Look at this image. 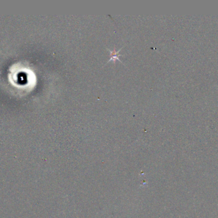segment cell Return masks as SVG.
Segmentation results:
<instances>
[{
	"instance_id": "6da1fadb",
	"label": "cell",
	"mask_w": 218,
	"mask_h": 218,
	"mask_svg": "<svg viewBox=\"0 0 218 218\" xmlns=\"http://www.w3.org/2000/svg\"><path fill=\"white\" fill-rule=\"evenodd\" d=\"M122 47H121V49H119V50L117 51H116V50H115V49H114V50L112 51V50H110V49H108V50L109 51V52H110V56H111L110 59H109L108 62H107V63H109V62H110L111 61H113V62L115 63V61H116V60H118V61H119L120 62L122 63V62H121V60L119 59V56H122V55H119V52H120V51H121V49H122Z\"/></svg>"
},
{
	"instance_id": "7a4b0ae2",
	"label": "cell",
	"mask_w": 218,
	"mask_h": 218,
	"mask_svg": "<svg viewBox=\"0 0 218 218\" xmlns=\"http://www.w3.org/2000/svg\"><path fill=\"white\" fill-rule=\"evenodd\" d=\"M19 81H21V83H24L26 82L27 80V77L24 74H21L20 76H19Z\"/></svg>"
}]
</instances>
